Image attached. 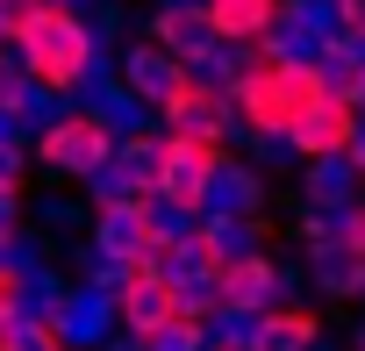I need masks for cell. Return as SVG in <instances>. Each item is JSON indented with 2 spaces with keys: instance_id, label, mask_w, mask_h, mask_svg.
<instances>
[{
  "instance_id": "obj_14",
  "label": "cell",
  "mask_w": 365,
  "mask_h": 351,
  "mask_svg": "<svg viewBox=\"0 0 365 351\" xmlns=\"http://www.w3.org/2000/svg\"><path fill=\"white\" fill-rule=\"evenodd\" d=\"M143 351H208V330H201V315H179V322H165Z\"/></svg>"
},
{
  "instance_id": "obj_6",
  "label": "cell",
  "mask_w": 365,
  "mask_h": 351,
  "mask_svg": "<svg viewBox=\"0 0 365 351\" xmlns=\"http://www.w3.org/2000/svg\"><path fill=\"white\" fill-rule=\"evenodd\" d=\"M358 136H365V108H358V101H344V93H329V101H322V108H315L287 143H294L308 165H336V158H351V151H358Z\"/></svg>"
},
{
  "instance_id": "obj_8",
  "label": "cell",
  "mask_w": 365,
  "mask_h": 351,
  "mask_svg": "<svg viewBox=\"0 0 365 351\" xmlns=\"http://www.w3.org/2000/svg\"><path fill=\"white\" fill-rule=\"evenodd\" d=\"M279 265L265 258V251H237L222 273H215V308L222 315H265L272 301H279Z\"/></svg>"
},
{
  "instance_id": "obj_16",
  "label": "cell",
  "mask_w": 365,
  "mask_h": 351,
  "mask_svg": "<svg viewBox=\"0 0 365 351\" xmlns=\"http://www.w3.org/2000/svg\"><path fill=\"white\" fill-rule=\"evenodd\" d=\"M336 251H351V258H365V201H351V208H336Z\"/></svg>"
},
{
  "instance_id": "obj_17",
  "label": "cell",
  "mask_w": 365,
  "mask_h": 351,
  "mask_svg": "<svg viewBox=\"0 0 365 351\" xmlns=\"http://www.w3.org/2000/svg\"><path fill=\"white\" fill-rule=\"evenodd\" d=\"M15 237V180H0V244Z\"/></svg>"
},
{
  "instance_id": "obj_2",
  "label": "cell",
  "mask_w": 365,
  "mask_h": 351,
  "mask_svg": "<svg viewBox=\"0 0 365 351\" xmlns=\"http://www.w3.org/2000/svg\"><path fill=\"white\" fill-rule=\"evenodd\" d=\"M230 172V143L222 136H179L165 129V172H158V201L172 215H208L215 208V187Z\"/></svg>"
},
{
  "instance_id": "obj_20",
  "label": "cell",
  "mask_w": 365,
  "mask_h": 351,
  "mask_svg": "<svg viewBox=\"0 0 365 351\" xmlns=\"http://www.w3.org/2000/svg\"><path fill=\"white\" fill-rule=\"evenodd\" d=\"M351 165H358V172H365V136H358V151H351Z\"/></svg>"
},
{
  "instance_id": "obj_12",
  "label": "cell",
  "mask_w": 365,
  "mask_h": 351,
  "mask_svg": "<svg viewBox=\"0 0 365 351\" xmlns=\"http://www.w3.org/2000/svg\"><path fill=\"white\" fill-rule=\"evenodd\" d=\"M322 344V315L315 308H265L251 315V351H315Z\"/></svg>"
},
{
  "instance_id": "obj_15",
  "label": "cell",
  "mask_w": 365,
  "mask_h": 351,
  "mask_svg": "<svg viewBox=\"0 0 365 351\" xmlns=\"http://www.w3.org/2000/svg\"><path fill=\"white\" fill-rule=\"evenodd\" d=\"M329 36L365 44V0H329Z\"/></svg>"
},
{
  "instance_id": "obj_3",
  "label": "cell",
  "mask_w": 365,
  "mask_h": 351,
  "mask_svg": "<svg viewBox=\"0 0 365 351\" xmlns=\"http://www.w3.org/2000/svg\"><path fill=\"white\" fill-rule=\"evenodd\" d=\"M187 315V280L179 273H165V265H129V280L115 287V322L136 337V344H150L165 322H179Z\"/></svg>"
},
{
  "instance_id": "obj_18",
  "label": "cell",
  "mask_w": 365,
  "mask_h": 351,
  "mask_svg": "<svg viewBox=\"0 0 365 351\" xmlns=\"http://www.w3.org/2000/svg\"><path fill=\"white\" fill-rule=\"evenodd\" d=\"M0 301H8V308H22V273H15L8 258H0Z\"/></svg>"
},
{
  "instance_id": "obj_19",
  "label": "cell",
  "mask_w": 365,
  "mask_h": 351,
  "mask_svg": "<svg viewBox=\"0 0 365 351\" xmlns=\"http://www.w3.org/2000/svg\"><path fill=\"white\" fill-rule=\"evenodd\" d=\"M15 315H22V308H8V301H0V337H8V330H15Z\"/></svg>"
},
{
  "instance_id": "obj_5",
  "label": "cell",
  "mask_w": 365,
  "mask_h": 351,
  "mask_svg": "<svg viewBox=\"0 0 365 351\" xmlns=\"http://www.w3.org/2000/svg\"><path fill=\"white\" fill-rule=\"evenodd\" d=\"M230 115L258 136V143H287V93H279V58L272 51H251V65L230 79Z\"/></svg>"
},
{
  "instance_id": "obj_9",
  "label": "cell",
  "mask_w": 365,
  "mask_h": 351,
  "mask_svg": "<svg viewBox=\"0 0 365 351\" xmlns=\"http://www.w3.org/2000/svg\"><path fill=\"white\" fill-rule=\"evenodd\" d=\"M150 36H158L179 65H194V72L222 51V36H215V22H208V8H201V0H165V8H158V22H150Z\"/></svg>"
},
{
  "instance_id": "obj_10",
  "label": "cell",
  "mask_w": 365,
  "mask_h": 351,
  "mask_svg": "<svg viewBox=\"0 0 365 351\" xmlns=\"http://www.w3.org/2000/svg\"><path fill=\"white\" fill-rule=\"evenodd\" d=\"M201 8H208V22H215L222 44H237V51H265L272 29H279V15H287V0H201Z\"/></svg>"
},
{
  "instance_id": "obj_4",
  "label": "cell",
  "mask_w": 365,
  "mask_h": 351,
  "mask_svg": "<svg viewBox=\"0 0 365 351\" xmlns=\"http://www.w3.org/2000/svg\"><path fill=\"white\" fill-rule=\"evenodd\" d=\"M36 158L51 165V172H72V180H101V172L115 165V129L101 122V115H58L51 129H43V143H36Z\"/></svg>"
},
{
  "instance_id": "obj_1",
  "label": "cell",
  "mask_w": 365,
  "mask_h": 351,
  "mask_svg": "<svg viewBox=\"0 0 365 351\" xmlns=\"http://www.w3.org/2000/svg\"><path fill=\"white\" fill-rule=\"evenodd\" d=\"M15 44H22L29 79H36V86H51V93H72V86L93 72V29H86L72 8H58V0H36Z\"/></svg>"
},
{
  "instance_id": "obj_21",
  "label": "cell",
  "mask_w": 365,
  "mask_h": 351,
  "mask_svg": "<svg viewBox=\"0 0 365 351\" xmlns=\"http://www.w3.org/2000/svg\"><path fill=\"white\" fill-rule=\"evenodd\" d=\"M358 351H365V322H358Z\"/></svg>"
},
{
  "instance_id": "obj_13",
  "label": "cell",
  "mask_w": 365,
  "mask_h": 351,
  "mask_svg": "<svg viewBox=\"0 0 365 351\" xmlns=\"http://www.w3.org/2000/svg\"><path fill=\"white\" fill-rule=\"evenodd\" d=\"M65 322H36V315H15V330L0 337V351H65V337H58Z\"/></svg>"
},
{
  "instance_id": "obj_11",
  "label": "cell",
  "mask_w": 365,
  "mask_h": 351,
  "mask_svg": "<svg viewBox=\"0 0 365 351\" xmlns=\"http://www.w3.org/2000/svg\"><path fill=\"white\" fill-rule=\"evenodd\" d=\"M122 79H129V93H136L143 108H165V101H172V86L187 79V65H179V58H172V51L150 36V44H136V51H129Z\"/></svg>"
},
{
  "instance_id": "obj_7",
  "label": "cell",
  "mask_w": 365,
  "mask_h": 351,
  "mask_svg": "<svg viewBox=\"0 0 365 351\" xmlns=\"http://www.w3.org/2000/svg\"><path fill=\"white\" fill-rule=\"evenodd\" d=\"M165 115V129H179V136H230V86H215V79H201L194 65H187V79L172 86V101L158 108Z\"/></svg>"
}]
</instances>
